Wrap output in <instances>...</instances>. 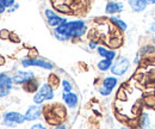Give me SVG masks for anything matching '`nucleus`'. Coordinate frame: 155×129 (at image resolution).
<instances>
[{
    "label": "nucleus",
    "mask_w": 155,
    "mask_h": 129,
    "mask_svg": "<svg viewBox=\"0 0 155 129\" xmlns=\"http://www.w3.org/2000/svg\"><path fill=\"white\" fill-rule=\"evenodd\" d=\"M130 66H131L130 60L128 57H125V56H120V57L117 59L116 61H114L112 67H111L110 71L116 76H122L130 70Z\"/></svg>",
    "instance_id": "1"
},
{
    "label": "nucleus",
    "mask_w": 155,
    "mask_h": 129,
    "mask_svg": "<svg viewBox=\"0 0 155 129\" xmlns=\"http://www.w3.org/2000/svg\"><path fill=\"white\" fill-rule=\"evenodd\" d=\"M20 65L25 68H28V67H39V68H44V70H48V71H51L54 68V65L49 61L41 60V59H31V57L23 59Z\"/></svg>",
    "instance_id": "2"
},
{
    "label": "nucleus",
    "mask_w": 155,
    "mask_h": 129,
    "mask_svg": "<svg viewBox=\"0 0 155 129\" xmlns=\"http://www.w3.org/2000/svg\"><path fill=\"white\" fill-rule=\"evenodd\" d=\"M42 112H43V110H42L41 105H37V104L30 105L28 108L26 112H25V120L29 121V122L36 121V120H38L39 117L42 116Z\"/></svg>",
    "instance_id": "3"
},
{
    "label": "nucleus",
    "mask_w": 155,
    "mask_h": 129,
    "mask_svg": "<svg viewBox=\"0 0 155 129\" xmlns=\"http://www.w3.org/2000/svg\"><path fill=\"white\" fill-rule=\"evenodd\" d=\"M32 79H35L34 72H17L12 76L13 84H17V85H24L25 83H28Z\"/></svg>",
    "instance_id": "4"
},
{
    "label": "nucleus",
    "mask_w": 155,
    "mask_h": 129,
    "mask_svg": "<svg viewBox=\"0 0 155 129\" xmlns=\"http://www.w3.org/2000/svg\"><path fill=\"white\" fill-rule=\"evenodd\" d=\"M62 99L69 109H75L79 104V98H78L77 93L74 92H62Z\"/></svg>",
    "instance_id": "5"
},
{
    "label": "nucleus",
    "mask_w": 155,
    "mask_h": 129,
    "mask_svg": "<svg viewBox=\"0 0 155 129\" xmlns=\"http://www.w3.org/2000/svg\"><path fill=\"white\" fill-rule=\"evenodd\" d=\"M124 10V4L118 1H109L105 6V13L106 15H116Z\"/></svg>",
    "instance_id": "6"
},
{
    "label": "nucleus",
    "mask_w": 155,
    "mask_h": 129,
    "mask_svg": "<svg viewBox=\"0 0 155 129\" xmlns=\"http://www.w3.org/2000/svg\"><path fill=\"white\" fill-rule=\"evenodd\" d=\"M4 118L15 122L16 124H23L24 122H26L25 120V115L17 112V111H7L4 114Z\"/></svg>",
    "instance_id": "7"
},
{
    "label": "nucleus",
    "mask_w": 155,
    "mask_h": 129,
    "mask_svg": "<svg viewBox=\"0 0 155 129\" xmlns=\"http://www.w3.org/2000/svg\"><path fill=\"white\" fill-rule=\"evenodd\" d=\"M128 2L130 5L131 10L136 13L143 12L148 7V4H149L148 0H128Z\"/></svg>",
    "instance_id": "8"
},
{
    "label": "nucleus",
    "mask_w": 155,
    "mask_h": 129,
    "mask_svg": "<svg viewBox=\"0 0 155 129\" xmlns=\"http://www.w3.org/2000/svg\"><path fill=\"white\" fill-rule=\"evenodd\" d=\"M38 92L41 94H43L44 97H45V99L47 100H51L54 97H55V93H54V89L48 84V83H45V84H42L41 86H39V90Z\"/></svg>",
    "instance_id": "9"
},
{
    "label": "nucleus",
    "mask_w": 155,
    "mask_h": 129,
    "mask_svg": "<svg viewBox=\"0 0 155 129\" xmlns=\"http://www.w3.org/2000/svg\"><path fill=\"white\" fill-rule=\"evenodd\" d=\"M23 89H24V91H25V92H28V93L38 92L39 84L36 79H32V80H30V81L25 83V84L23 85Z\"/></svg>",
    "instance_id": "10"
},
{
    "label": "nucleus",
    "mask_w": 155,
    "mask_h": 129,
    "mask_svg": "<svg viewBox=\"0 0 155 129\" xmlns=\"http://www.w3.org/2000/svg\"><path fill=\"white\" fill-rule=\"evenodd\" d=\"M51 111L61 121L64 120L66 116H67V110H66V108L62 104H54V105H51Z\"/></svg>",
    "instance_id": "11"
},
{
    "label": "nucleus",
    "mask_w": 155,
    "mask_h": 129,
    "mask_svg": "<svg viewBox=\"0 0 155 129\" xmlns=\"http://www.w3.org/2000/svg\"><path fill=\"white\" fill-rule=\"evenodd\" d=\"M101 84H103L101 86L106 87L110 91H114V89L116 87L117 84H118V79H117L116 76H106V78H104Z\"/></svg>",
    "instance_id": "12"
},
{
    "label": "nucleus",
    "mask_w": 155,
    "mask_h": 129,
    "mask_svg": "<svg viewBox=\"0 0 155 129\" xmlns=\"http://www.w3.org/2000/svg\"><path fill=\"white\" fill-rule=\"evenodd\" d=\"M107 44H109L110 49H114V50H116V49L120 48V47L123 46V38H122V36L114 35L112 37H110V39H109Z\"/></svg>",
    "instance_id": "13"
},
{
    "label": "nucleus",
    "mask_w": 155,
    "mask_h": 129,
    "mask_svg": "<svg viewBox=\"0 0 155 129\" xmlns=\"http://www.w3.org/2000/svg\"><path fill=\"white\" fill-rule=\"evenodd\" d=\"M138 120H140V128L141 129L149 128V126H150V123H152L149 114H147V112H142V114L140 115Z\"/></svg>",
    "instance_id": "14"
},
{
    "label": "nucleus",
    "mask_w": 155,
    "mask_h": 129,
    "mask_svg": "<svg viewBox=\"0 0 155 129\" xmlns=\"http://www.w3.org/2000/svg\"><path fill=\"white\" fill-rule=\"evenodd\" d=\"M141 56L143 57V56H146V57H149L150 55H154L155 54V46L154 44H150V43H148V44H144L141 49H140V52H138Z\"/></svg>",
    "instance_id": "15"
},
{
    "label": "nucleus",
    "mask_w": 155,
    "mask_h": 129,
    "mask_svg": "<svg viewBox=\"0 0 155 129\" xmlns=\"http://www.w3.org/2000/svg\"><path fill=\"white\" fill-rule=\"evenodd\" d=\"M110 22L112 23V25H115V26H116L119 31H125V30L128 29L127 23H125L124 20H122L120 18H118V17L111 16V17H110Z\"/></svg>",
    "instance_id": "16"
},
{
    "label": "nucleus",
    "mask_w": 155,
    "mask_h": 129,
    "mask_svg": "<svg viewBox=\"0 0 155 129\" xmlns=\"http://www.w3.org/2000/svg\"><path fill=\"white\" fill-rule=\"evenodd\" d=\"M55 10L60 12V13H63V15H71L73 12V8L71 5L66 4V2H61V4H55L54 5Z\"/></svg>",
    "instance_id": "17"
},
{
    "label": "nucleus",
    "mask_w": 155,
    "mask_h": 129,
    "mask_svg": "<svg viewBox=\"0 0 155 129\" xmlns=\"http://www.w3.org/2000/svg\"><path fill=\"white\" fill-rule=\"evenodd\" d=\"M112 63H114V61H111V60L101 59V60L97 63V67H98V70H99V71H101V72H106V71L111 70Z\"/></svg>",
    "instance_id": "18"
},
{
    "label": "nucleus",
    "mask_w": 155,
    "mask_h": 129,
    "mask_svg": "<svg viewBox=\"0 0 155 129\" xmlns=\"http://www.w3.org/2000/svg\"><path fill=\"white\" fill-rule=\"evenodd\" d=\"M142 103H143L147 108H149V109H154L155 108V94L154 93L146 94V96L143 97Z\"/></svg>",
    "instance_id": "19"
},
{
    "label": "nucleus",
    "mask_w": 155,
    "mask_h": 129,
    "mask_svg": "<svg viewBox=\"0 0 155 129\" xmlns=\"http://www.w3.org/2000/svg\"><path fill=\"white\" fill-rule=\"evenodd\" d=\"M13 85V80L11 76H8L6 73H0V86H6L12 89Z\"/></svg>",
    "instance_id": "20"
},
{
    "label": "nucleus",
    "mask_w": 155,
    "mask_h": 129,
    "mask_svg": "<svg viewBox=\"0 0 155 129\" xmlns=\"http://www.w3.org/2000/svg\"><path fill=\"white\" fill-rule=\"evenodd\" d=\"M68 20L67 18H64V17H61V16H58V17H55V18H51L48 20V25L50 26V28H58L60 26L61 24H63V23H67Z\"/></svg>",
    "instance_id": "21"
},
{
    "label": "nucleus",
    "mask_w": 155,
    "mask_h": 129,
    "mask_svg": "<svg viewBox=\"0 0 155 129\" xmlns=\"http://www.w3.org/2000/svg\"><path fill=\"white\" fill-rule=\"evenodd\" d=\"M60 83H61V80H60V78H58L56 74H54V73L49 74V76H48V84H49L53 89H56L58 85H60Z\"/></svg>",
    "instance_id": "22"
},
{
    "label": "nucleus",
    "mask_w": 155,
    "mask_h": 129,
    "mask_svg": "<svg viewBox=\"0 0 155 129\" xmlns=\"http://www.w3.org/2000/svg\"><path fill=\"white\" fill-rule=\"evenodd\" d=\"M116 98L117 100L119 102H127L128 100V92L124 90V86H122V87H119L118 89V91L116 93Z\"/></svg>",
    "instance_id": "23"
},
{
    "label": "nucleus",
    "mask_w": 155,
    "mask_h": 129,
    "mask_svg": "<svg viewBox=\"0 0 155 129\" xmlns=\"http://www.w3.org/2000/svg\"><path fill=\"white\" fill-rule=\"evenodd\" d=\"M61 85H62V92H72L73 91V85L71 81H68L67 79H63L61 80Z\"/></svg>",
    "instance_id": "24"
},
{
    "label": "nucleus",
    "mask_w": 155,
    "mask_h": 129,
    "mask_svg": "<svg viewBox=\"0 0 155 129\" xmlns=\"http://www.w3.org/2000/svg\"><path fill=\"white\" fill-rule=\"evenodd\" d=\"M45 100H47V99H45V97H44L43 94H41L39 92L35 93V96H34V102H35V104H37V105H42Z\"/></svg>",
    "instance_id": "25"
},
{
    "label": "nucleus",
    "mask_w": 155,
    "mask_h": 129,
    "mask_svg": "<svg viewBox=\"0 0 155 129\" xmlns=\"http://www.w3.org/2000/svg\"><path fill=\"white\" fill-rule=\"evenodd\" d=\"M44 16H45V18L49 20V19L58 17V13H56L54 10H51V8H47V10L44 11Z\"/></svg>",
    "instance_id": "26"
},
{
    "label": "nucleus",
    "mask_w": 155,
    "mask_h": 129,
    "mask_svg": "<svg viewBox=\"0 0 155 129\" xmlns=\"http://www.w3.org/2000/svg\"><path fill=\"white\" fill-rule=\"evenodd\" d=\"M107 52H109V49H107L106 47H104V46H98L97 53L101 56L103 59H105V57H106V55H107Z\"/></svg>",
    "instance_id": "27"
},
{
    "label": "nucleus",
    "mask_w": 155,
    "mask_h": 129,
    "mask_svg": "<svg viewBox=\"0 0 155 129\" xmlns=\"http://www.w3.org/2000/svg\"><path fill=\"white\" fill-rule=\"evenodd\" d=\"M128 127H130L131 129H138L140 128V120L138 118L129 120L128 121Z\"/></svg>",
    "instance_id": "28"
},
{
    "label": "nucleus",
    "mask_w": 155,
    "mask_h": 129,
    "mask_svg": "<svg viewBox=\"0 0 155 129\" xmlns=\"http://www.w3.org/2000/svg\"><path fill=\"white\" fill-rule=\"evenodd\" d=\"M11 92V89L10 87H6V86H0V98H4L6 96H8Z\"/></svg>",
    "instance_id": "29"
},
{
    "label": "nucleus",
    "mask_w": 155,
    "mask_h": 129,
    "mask_svg": "<svg viewBox=\"0 0 155 129\" xmlns=\"http://www.w3.org/2000/svg\"><path fill=\"white\" fill-rule=\"evenodd\" d=\"M10 31L7 30V29H1L0 30V39H4V41H6V39H8L10 38Z\"/></svg>",
    "instance_id": "30"
},
{
    "label": "nucleus",
    "mask_w": 155,
    "mask_h": 129,
    "mask_svg": "<svg viewBox=\"0 0 155 129\" xmlns=\"http://www.w3.org/2000/svg\"><path fill=\"white\" fill-rule=\"evenodd\" d=\"M28 55L31 59H37V55H38V50L36 48H30L28 50Z\"/></svg>",
    "instance_id": "31"
},
{
    "label": "nucleus",
    "mask_w": 155,
    "mask_h": 129,
    "mask_svg": "<svg viewBox=\"0 0 155 129\" xmlns=\"http://www.w3.org/2000/svg\"><path fill=\"white\" fill-rule=\"evenodd\" d=\"M116 118L119 122H127V123H128V121L130 120L128 116H125V115H123V114H119V112H116Z\"/></svg>",
    "instance_id": "32"
},
{
    "label": "nucleus",
    "mask_w": 155,
    "mask_h": 129,
    "mask_svg": "<svg viewBox=\"0 0 155 129\" xmlns=\"http://www.w3.org/2000/svg\"><path fill=\"white\" fill-rule=\"evenodd\" d=\"M12 43H20V38L19 36L16 34V32H11L10 34V38H8Z\"/></svg>",
    "instance_id": "33"
},
{
    "label": "nucleus",
    "mask_w": 155,
    "mask_h": 129,
    "mask_svg": "<svg viewBox=\"0 0 155 129\" xmlns=\"http://www.w3.org/2000/svg\"><path fill=\"white\" fill-rule=\"evenodd\" d=\"M147 79H148V83H154L155 81V70L153 71H149L148 73H147Z\"/></svg>",
    "instance_id": "34"
},
{
    "label": "nucleus",
    "mask_w": 155,
    "mask_h": 129,
    "mask_svg": "<svg viewBox=\"0 0 155 129\" xmlns=\"http://www.w3.org/2000/svg\"><path fill=\"white\" fill-rule=\"evenodd\" d=\"M88 47H90V49H97L98 41L96 39V38H91L90 42H88Z\"/></svg>",
    "instance_id": "35"
},
{
    "label": "nucleus",
    "mask_w": 155,
    "mask_h": 129,
    "mask_svg": "<svg viewBox=\"0 0 155 129\" xmlns=\"http://www.w3.org/2000/svg\"><path fill=\"white\" fill-rule=\"evenodd\" d=\"M135 80H137L138 83L140 81H142L143 80V78H144V73H142V72H140V71H137L135 74H134V76H133Z\"/></svg>",
    "instance_id": "36"
},
{
    "label": "nucleus",
    "mask_w": 155,
    "mask_h": 129,
    "mask_svg": "<svg viewBox=\"0 0 155 129\" xmlns=\"http://www.w3.org/2000/svg\"><path fill=\"white\" fill-rule=\"evenodd\" d=\"M112 91H110V90H107L106 87H104V86H101L100 89H99V93L101 94V96H105V97H107V96H110Z\"/></svg>",
    "instance_id": "37"
},
{
    "label": "nucleus",
    "mask_w": 155,
    "mask_h": 129,
    "mask_svg": "<svg viewBox=\"0 0 155 129\" xmlns=\"http://www.w3.org/2000/svg\"><path fill=\"white\" fill-rule=\"evenodd\" d=\"M2 124H4L5 127H11V128L17 126L15 122H12V121H8V120H5V118H4V121H2Z\"/></svg>",
    "instance_id": "38"
},
{
    "label": "nucleus",
    "mask_w": 155,
    "mask_h": 129,
    "mask_svg": "<svg viewBox=\"0 0 155 129\" xmlns=\"http://www.w3.org/2000/svg\"><path fill=\"white\" fill-rule=\"evenodd\" d=\"M2 1H4L5 7H8V8H11L15 5V0H2Z\"/></svg>",
    "instance_id": "39"
},
{
    "label": "nucleus",
    "mask_w": 155,
    "mask_h": 129,
    "mask_svg": "<svg viewBox=\"0 0 155 129\" xmlns=\"http://www.w3.org/2000/svg\"><path fill=\"white\" fill-rule=\"evenodd\" d=\"M30 129H47L45 126H43L42 123H35V124H32Z\"/></svg>",
    "instance_id": "40"
},
{
    "label": "nucleus",
    "mask_w": 155,
    "mask_h": 129,
    "mask_svg": "<svg viewBox=\"0 0 155 129\" xmlns=\"http://www.w3.org/2000/svg\"><path fill=\"white\" fill-rule=\"evenodd\" d=\"M141 59H142L141 54H140V53H137V54H136V56H135V60H134V63H135V65H140Z\"/></svg>",
    "instance_id": "41"
},
{
    "label": "nucleus",
    "mask_w": 155,
    "mask_h": 129,
    "mask_svg": "<svg viewBox=\"0 0 155 129\" xmlns=\"http://www.w3.org/2000/svg\"><path fill=\"white\" fill-rule=\"evenodd\" d=\"M18 8H19V5H18V4H15V5L8 10V12H15V11L18 10Z\"/></svg>",
    "instance_id": "42"
},
{
    "label": "nucleus",
    "mask_w": 155,
    "mask_h": 129,
    "mask_svg": "<svg viewBox=\"0 0 155 129\" xmlns=\"http://www.w3.org/2000/svg\"><path fill=\"white\" fill-rule=\"evenodd\" d=\"M5 8H6V7H5V5H4V1H2V0H0V15H1V13H4Z\"/></svg>",
    "instance_id": "43"
},
{
    "label": "nucleus",
    "mask_w": 155,
    "mask_h": 129,
    "mask_svg": "<svg viewBox=\"0 0 155 129\" xmlns=\"http://www.w3.org/2000/svg\"><path fill=\"white\" fill-rule=\"evenodd\" d=\"M149 30H150V32L155 34V22H153V23L149 25Z\"/></svg>",
    "instance_id": "44"
},
{
    "label": "nucleus",
    "mask_w": 155,
    "mask_h": 129,
    "mask_svg": "<svg viewBox=\"0 0 155 129\" xmlns=\"http://www.w3.org/2000/svg\"><path fill=\"white\" fill-rule=\"evenodd\" d=\"M5 63H6V59L2 55H0V66H4Z\"/></svg>",
    "instance_id": "45"
},
{
    "label": "nucleus",
    "mask_w": 155,
    "mask_h": 129,
    "mask_svg": "<svg viewBox=\"0 0 155 129\" xmlns=\"http://www.w3.org/2000/svg\"><path fill=\"white\" fill-rule=\"evenodd\" d=\"M54 129H67L66 127V124H63V123H61V124H58V127H55Z\"/></svg>",
    "instance_id": "46"
},
{
    "label": "nucleus",
    "mask_w": 155,
    "mask_h": 129,
    "mask_svg": "<svg viewBox=\"0 0 155 129\" xmlns=\"http://www.w3.org/2000/svg\"><path fill=\"white\" fill-rule=\"evenodd\" d=\"M120 129H131V128L128 127V126H124V127H120Z\"/></svg>",
    "instance_id": "47"
},
{
    "label": "nucleus",
    "mask_w": 155,
    "mask_h": 129,
    "mask_svg": "<svg viewBox=\"0 0 155 129\" xmlns=\"http://www.w3.org/2000/svg\"><path fill=\"white\" fill-rule=\"evenodd\" d=\"M149 4H155V0H149Z\"/></svg>",
    "instance_id": "48"
},
{
    "label": "nucleus",
    "mask_w": 155,
    "mask_h": 129,
    "mask_svg": "<svg viewBox=\"0 0 155 129\" xmlns=\"http://www.w3.org/2000/svg\"><path fill=\"white\" fill-rule=\"evenodd\" d=\"M153 17H154V22H155V11H154V13H153Z\"/></svg>",
    "instance_id": "49"
},
{
    "label": "nucleus",
    "mask_w": 155,
    "mask_h": 129,
    "mask_svg": "<svg viewBox=\"0 0 155 129\" xmlns=\"http://www.w3.org/2000/svg\"><path fill=\"white\" fill-rule=\"evenodd\" d=\"M148 129H154V128H148Z\"/></svg>",
    "instance_id": "50"
},
{
    "label": "nucleus",
    "mask_w": 155,
    "mask_h": 129,
    "mask_svg": "<svg viewBox=\"0 0 155 129\" xmlns=\"http://www.w3.org/2000/svg\"><path fill=\"white\" fill-rule=\"evenodd\" d=\"M154 94H155V90H154Z\"/></svg>",
    "instance_id": "51"
},
{
    "label": "nucleus",
    "mask_w": 155,
    "mask_h": 129,
    "mask_svg": "<svg viewBox=\"0 0 155 129\" xmlns=\"http://www.w3.org/2000/svg\"><path fill=\"white\" fill-rule=\"evenodd\" d=\"M138 129H141V128H138Z\"/></svg>",
    "instance_id": "52"
},
{
    "label": "nucleus",
    "mask_w": 155,
    "mask_h": 129,
    "mask_svg": "<svg viewBox=\"0 0 155 129\" xmlns=\"http://www.w3.org/2000/svg\"><path fill=\"white\" fill-rule=\"evenodd\" d=\"M0 118H1V117H0Z\"/></svg>",
    "instance_id": "53"
},
{
    "label": "nucleus",
    "mask_w": 155,
    "mask_h": 129,
    "mask_svg": "<svg viewBox=\"0 0 155 129\" xmlns=\"http://www.w3.org/2000/svg\"><path fill=\"white\" fill-rule=\"evenodd\" d=\"M148 1H149V0H148Z\"/></svg>",
    "instance_id": "54"
},
{
    "label": "nucleus",
    "mask_w": 155,
    "mask_h": 129,
    "mask_svg": "<svg viewBox=\"0 0 155 129\" xmlns=\"http://www.w3.org/2000/svg\"><path fill=\"white\" fill-rule=\"evenodd\" d=\"M154 109H155V108H154Z\"/></svg>",
    "instance_id": "55"
}]
</instances>
